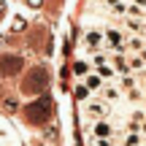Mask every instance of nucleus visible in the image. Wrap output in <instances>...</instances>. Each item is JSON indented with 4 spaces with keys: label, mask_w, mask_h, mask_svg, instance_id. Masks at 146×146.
<instances>
[{
    "label": "nucleus",
    "mask_w": 146,
    "mask_h": 146,
    "mask_svg": "<svg viewBox=\"0 0 146 146\" xmlns=\"http://www.w3.org/2000/svg\"><path fill=\"white\" fill-rule=\"evenodd\" d=\"M81 119L87 122V125H92V122H98V119H111V106L106 103L103 98L92 95V98H87L81 103Z\"/></svg>",
    "instance_id": "nucleus-1"
},
{
    "label": "nucleus",
    "mask_w": 146,
    "mask_h": 146,
    "mask_svg": "<svg viewBox=\"0 0 146 146\" xmlns=\"http://www.w3.org/2000/svg\"><path fill=\"white\" fill-rule=\"evenodd\" d=\"M46 87H49V70L43 68V65L30 68V73H27L25 81H22V89H25L27 95H41Z\"/></svg>",
    "instance_id": "nucleus-2"
},
{
    "label": "nucleus",
    "mask_w": 146,
    "mask_h": 146,
    "mask_svg": "<svg viewBox=\"0 0 146 146\" xmlns=\"http://www.w3.org/2000/svg\"><path fill=\"white\" fill-rule=\"evenodd\" d=\"M25 116H27V122H33V125H43V122L52 116V100L49 98L33 100V103L25 108Z\"/></svg>",
    "instance_id": "nucleus-3"
},
{
    "label": "nucleus",
    "mask_w": 146,
    "mask_h": 146,
    "mask_svg": "<svg viewBox=\"0 0 146 146\" xmlns=\"http://www.w3.org/2000/svg\"><path fill=\"white\" fill-rule=\"evenodd\" d=\"M103 35H106V43H103L106 52H127V46H125L127 35L122 30H116V27H103Z\"/></svg>",
    "instance_id": "nucleus-4"
},
{
    "label": "nucleus",
    "mask_w": 146,
    "mask_h": 146,
    "mask_svg": "<svg viewBox=\"0 0 146 146\" xmlns=\"http://www.w3.org/2000/svg\"><path fill=\"white\" fill-rule=\"evenodd\" d=\"M116 135V127L111 119H98L87 127V138H114Z\"/></svg>",
    "instance_id": "nucleus-5"
},
{
    "label": "nucleus",
    "mask_w": 146,
    "mask_h": 146,
    "mask_svg": "<svg viewBox=\"0 0 146 146\" xmlns=\"http://www.w3.org/2000/svg\"><path fill=\"white\" fill-rule=\"evenodd\" d=\"M103 43H106V35H103L100 27H89V30L84 33L81 46L87 49V52H98V49H103Z\"/></svg>",
    "instance_id": "nucleus-6"
},
{
    "label": "nucleus",
    "mask_w": 146,
    "mask_h": 146,
    "mask_svg": "<svg viewBox=\"0 0 146 146\" xmlns=\"http://www.w3.org/2000/svg\"><path fill=\"white\" fill-rule=\"evenodd\" d=\"M98 98H103V100H106L108 106H114V103H119V100L125 98V92L119 89V84H116V81H106L103 87H100Z\"/></svg>",
    "instance_id": "nucleus-7"
},
{
    "label": "nucleus",
    "mask_w": 146,
    "mask_h": 146,
    "mask_svg": "<svg viewBox=\"0 0 146 146\" xmlns=\"http://www.w3.org/2000/svg\"><path fill=\"white\" fill-rule=\"evenodd\" d=\"M22 57H16V54H3L0 57V76H16V73L22 70Z\"/></svg>",
    "instance_id": "nucleus-8"
},
{
    "label": "nucleus",
    "mask_w": 146,
    "mask_h": 146,
    "mask_svg": "<svg viewBox=\"0 0 146 146\" xmlns=\"http://www.w3.org/2000/svg\"><path fill=\"white\" fill-rule=\"evenodd\" d=\"M84 84H87V89H89L92 95H98V92H100V87H103L106 81H103V78H100L98 73H95V70H89L87 76H84Z\"/></svg>",
    "instance_id": "nucleus-9"
},
{
    "label": "nucleus",
    "mask_w": 146,
    "mask_h": 146,
    "mask_svg": "<svg viewBox=\"0 0 146 146\" xmlns=\"http://www.w3.org/2000/svg\"><path fill=\"white\" fill-rule=\"evenodd\" d=\"M73 98H76V100H81V103H84V100H87V98H92V92H89V89H87V84H76V87H73Z\"/></svg>",
    "instance_id": "nucleus-10"
},
{
    "label": "nucleus",
    "mask_w": 146,
    "mask_h": 146,
    "mask_svg": "<svg viewBox=\"0 0 146 146\" xmlns=\"http://www.w3.org/2000/svg\"><path fill=\"white\" fill-rule=\"evenodd\" d=\"M89 70H92V68H89V62H84V60H76V62H73V73H76L78 78H84Z\"/></svg>",
    "instance_id": "nucleus-11"
},
{
    "label": "nucleus",
    "mask_w": 146,
    "mask_h": 146,
    "mask_svg": "<svg viewBox=\"0 0 146 146\" xmlns=\"http://www.w3.org/2000/svg\"><path fill=\"white\" fill-rule=\"evenodd\" d=\"M106 5L116 14H127V0H106Z\"/></svg>",
    "instance_id": "nucleus-12"
},
{
    "label": "nucleus",
    "mask_w": 146,
    "mask_h": 146,
    "mask_svg": "<svg viewBox=\"0 0 146 146\" xmlns=\"http://www.w3.org/2000/svg\"><path fill=\"white\" fill-rule=\"evenodd\" d=\"M3 108L8 111V114H14V111L19 108V103H16V98H8V100H5V103H3Z\"/></svg>",
    "instance_id": "nucleus-13"
},
{
    "label": "nucleus",
    "mask_w": 146,
    "mask_h": 146,
    "mask_svg": "<svg viewBox=\"0 0 146 146\" xmlns=\"http://www.w3.org/2000/svg\"><path fill=\"white\" fill-rule=\"evenodd\" d=\"M11 30H14V33H22V30H25V19H22V16H14V25H11Z\"/></svg>",
    "instance_id": "nucleus-14"
},
{
    "label": "nucleus",
    "mask_w": 146,
    "mask_h": 146,
    "mask_svg": "<svg viewBox=\"0 0 146 146\" xmlns=\"http://www.w3.org/2000/svg\"><path fill=\"white\" fill-rule=\"evenodd\" d=\"M127 3H133V5H138V8L146 11V0H127Z\"/></svg>",
    "instance_id": "nucleus-15"
},
{
    "label": "nucleus",
    "mask_w": 146,
    "mask_h": 146,
    "mask_svg": "<svg viewBox=\"0 0 146 146\" xmlns=\"http://www.w3.org/2000/svg\"><path fill=\"white\" fill-rule=\"evenodd\" d=\"M135 54H138V57H141L143 62H146V46H141V52H135Z\"/></svg>",
    "instance_id": "nucleus-16"
},
{
    "label": "nucleus",
    "mask_w": 146,
    "mask_h": 146,
    "mask_svg": "<svg viewBox=\"0 0 146 146\" xmlns=\"http://www.w3.org/2000/svg\"><path fill=\"white\" fill-rule=\"evenodd\" d=\"M27 3H30L33 8H38V5H41V0H27Z\"/></svg>",
    "instance_id": "nucleus-17"
},
{
    "label": "nucleus",
    "mask_w": 146,
    "mask_h": 146,
    "mask_svg": "<svg viewBox=\"0 0 146 146\" xmlns=\"http://www.w3.org/2000/svg\"><path fill=\"white\" fill-rule=\"evenodd\" d=\"M141 76H143V78H146V70H143V73H141Z\"/></svg>",
    "instance_id": "nucleus-18"
},
{
    "label": "nucleus",
    "mask_w": 146,
    "mask_h": 146,
    "mask_svg": "<svg viewBox=\"0 0 146 146\" xmlns=\"http://www.w3.org/2000/svg\"><path fill=\"white\" fill-rule=\"evenodd\" d=\"M116 146H119V143H116Z\"/></svg>",
    "instance_id": "nucleus-19"
}]
</instances>
